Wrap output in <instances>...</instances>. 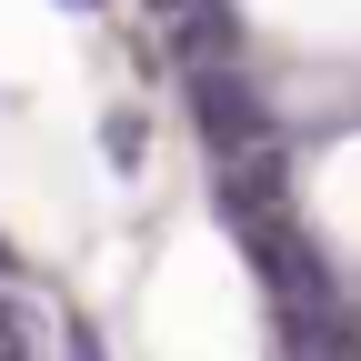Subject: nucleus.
I'll list each match as a JSON object with an SVG mask.
<instances>
[{
	"label": "nucleus",
	"mask_w": 361,
	"mask_h": 361,
	"mask_svg": "<svg viewBox=\"0 0 361 361\" xmlns=\"http://www.w3.org/2000/svg\"><path fill=\"white\" fill-rule=\"evenodd\" d=\"M251 20L301 51H361V0H251Z\"/></svg>",
	"instance_id": "f257e3e1"
},
{
	"label": "nucleus",
	"mask_w": 361,
	"mask_h": 361,
	"mask_svg": "<svg viewBox=\"0 0 361 361\" xmlns=\"http://www.w3.org/2000/svg\"><path fill=\"white\" fill-rule=\"evenodd\" d=\"M322 201H341V211H351V221H361V141H351V151H331V161H322Z\"/></svg>",
	"instance_id": "f03ea898"
}]
</instances>
